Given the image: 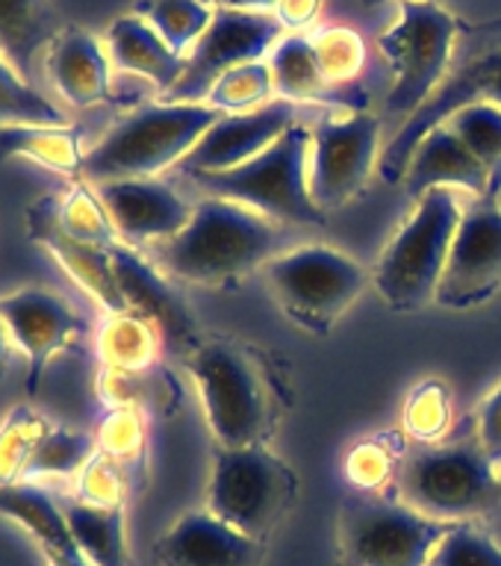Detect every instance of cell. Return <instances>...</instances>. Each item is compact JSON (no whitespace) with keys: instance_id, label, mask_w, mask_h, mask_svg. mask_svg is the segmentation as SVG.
<instances>
[{"instance_id":"16","label":"cell","mask_w":501,"mask_h":566,"mask_svg":"<svg viewBox=\"0 0 501 566\" xmlns=\"http://www.w3.org/2000/svg\"><path fill=\"white\" fill-rule=\"evenodd\" d=\"M292 124H299V106L283 97H274L251 113L221 115L177 168L192 177L246 166L248 159L260 157L274 139H281Z\"/></svg>"},{"instance_id":"30","label":"cell","mask_w":501,"mask_h":566,"mask_svg":"<svg viewBox=\"0 0 501 566\" xmlns=\"http://www.w3.org/2000/svg\"><path fill=\"white\" fill-rule=\"evenodd\" d=\"M0 127H65V115L0 56Z\"/></svg>"},{"instance_id":"31","label":"cell","mask_w":501,"mask_h":566,"mask_svg":"<svg viewBox=\"0 0 501 566\" xmlns=\"http://www.w3.org/2000/svg\"><path fill=\"white\" fill-rule=\"evenodd\" d=\"M274 80L269 62H248L239 69L228 71L225 77L212 86L207 104L216 106L219 113H251L257 106L274 101Z\"/></svg>"},{"instance_id":"22","label":"cell","mask_w":501,"mask_h":566,"mask_svg":"<svg viewBox=\"0 0 501 566\" xmlns=\"http://www.w3.org/2000/svg\"><path fill=\"white\" fill-rule=\"evenodd\" d=\"M109 260H113L115 281L122 290L127 307H139L148 313L157 325H163L168 334L186 336L192 327V318L186 313L184 301L177 298L175 290L150 269L139 254H133L131 248L109 245Z\"/></svg>"},{"instance_id":"20","label":"cell","mask_w":501,"mask_h":566,"mask_svg":"<svg viewBox=\"0 0 501 566\" xmlns=\"http://www.w3.org/2000/svg\"><path fill=\"white\" fill-rule=\"evenodd\" d=\"M109 53L95 35L80 27H62L44 51V69L62 101L77 109L104 104L109 97Z\"/></svg>"},{"instance_id":"3","label":"cell","mask_w":501,"mask_h":566,"mask_svg":"<svg viewBox=\"0 0 501 566\" xmlns=\"http://www.w3.org/2000/svg\"><path fill=\"white\" fill-rule=\"evenodd\" d=\"M460 212L458 189H431L416 201L414 216L384 248L375 269V286L389 307L414 313L437 301Z\"/></svg>"},{"instance_id":"19","label":"cell","mask_w":501,"mask_h":566,"mask_svg":"<svg viewBox=\"0 0 501 566\" xmlns=\"http://www.w3.org/2000/svg\"><path fill=\"white\" fill-rule=\"evenodd\" d=\"M401 186L414 201H419L431 189H458V192H469L472 198L490 195V177H487L484 166L472 157V150L455 136L446 122L431 127L416 142L414 154L407 159Z\"/></svg>"},{"instance_id":"15","label":"cell","mask_w":501,"mask_h":566,"mask_svg":"<svg viewBox=\"0 0 501 566\" xmlns=\"http://www.w3.org/2000/svg\"><path fill=\"white\" fill-rule=\"evenodd\" d=\"M0 322L12 348L24 354L27 389L33 392L51 357L77 343L83 318L69 301L42 286H21L0 295Z\"/></svg>"},{"instance_id":"14","label":"cell","mask_w":501,"mask_h":566,"mask_svg":"<svg viewBox=\"0 0 501 566\" xmlns=\"http://www.w3.org/2000/svg\"><path fill=\"white\" fill-rule=\"evenodd\" d=\"M501 195L463 203L437 301L446 310L481 307L501 290Z\"/></svg>"},{"instance_id":"11","label":"cell","mask_w":501,"mask_h":566,"mask_svg":"<svg viewBox=\"0 0 501 566\" xmlns=\"http://www.w3.org/2000/svg\"><path fill=\"white\" fill-rule=\"evenodd\" d=\"M451 525L405 502L354 493L340 507L343 566H428Z\"/></svg>"},{"instance_id":"2","label":"cell","mask_w":501,"mask_h":566,"mask_svg":"<svg viewBox=\"0 0 501 566\" xmlns=\"http://www.w3.org/2000/svg\"><path fill=\"white\" fill-rule=\"evenodd\" d=\"M221 115L210 104H150L115 122L92 148L83 154L80 175L88 184L157 177L171 166H180L203 133Z\"/></svg>"},{"instance_id":"25","label":"cell","mask_w":501,"mask_h":566,"mask_svg":"<svg viewBox=\"0 0 501 566\" xmlns=\"http://www.w3.org/2000/svg\"><path fill=\"white\" fill-rule=\"evenodd\" d=\"M65 522L80 555L92 566H127V543H124L122 504L80 502L62 504Z\"/></svg>"},{"instance_id":"17","label":"cell","mask_w":501,"mask_h":566,"mask_svg":"<svg viewBox=\"0 0 501 566\" xmlns=\"http://www.w3.org/2000/svg\"><path fill=\"white\" fill-rule=\"evenodd\" d=\"M118 237L127 242H166L177 237L192 219V203L157 177L109 180L95 186Z\"/></svg>"},{"instance_id":"23","label":"cell","mask_w":501,"mask_h":566,"mask_svg":"<svg viewBox=\"0 0 501 566\" xmlns=\"http://www.w3.org/2000/svg\"><path fill=\"white\" fill-rule=\"evenodd\" d=\"M0 513L42 543L48 560H86L71 537L65 513L51 495L30 484L0 481Z\"/></svg>"},{"instance_id":"26","label":"cell","mask_w":501,"mask_h":566,"mask_svg":"<svg viewBox=\"0 0 501 566\" xmlns=\"http://www.w3.org/2000/svg\"><path fill=\"white\" fill-rule=\"evenodd\" d=\"M269 69H272L274 95L290 101V104H295V101H325L327 97L331 83L319 69L310 35H283L281 42L272 48Z\"/></svg>"},{"instance_id":"9","label":"cell","mask_w":501,"mask_h":566,"mask_svg":"<svg viewBox=\"0 0 501 566\" xmlns=\"http://www.w3.org/2000/svg\"><path fill=\"white\" fill-rule=\"evenodd\" d=\"M186 366L221 449L263 446L272 431V401L254 360L237 345L203 343Z\"/></svg>"},{"instance_id":"36","label":"cell","mask_w":501,"mask_h":566,"mask_svg":"<svg viewBox=\"0 0 501 566\" xmlns=\"http://www.w3.org/2000/svg\"><path fill=\"white\" fill-rule=\"evenodd\" d=\"M319 9H322V0H281L274 7V15L286 30H299V27H307L316 21Z\"/></svg>"},{"instance_id":"7","label":"cell","mask_w":501,"mask_h":566,"mask_svg":"<svg viewBox=\"0 0 501 566\" xmlns=\"http://www.w3.org/2000/svg\"><path fill=\"white\" fill-rule=\"evenodd\" d=\"M460 21L437 0H398V18L380 35V53L393 71L387 113L410 122L449 74Z\"/></svg>"},{"instance_id":"33","label":"cell","mask_w":501,"mask_h":566,"mask_svg":"<svg viewBox=\"0 0 501 566\" xmlns=\"http://www.w3.org/2000/svg\"><path fill=\"white\" fill-rule=\"evenodd\" d=\"M428 566H501V546L472 522H455Z\"/></svg>"},{"instance_id":"13","label":"cell","mask_w":501,"mask_h":566,"mask_svg":"<svg viewBox=\"0 0 501 566\" xmlns=\"http://www.w3.org/2000/svg\"><path fill=\"white\" fill-rule=\"evenodd\" d=\"M310 130V198L327 216L352 201L378 168L380 118L372 113H352L345 118L325 115Z\"/></svg>"},{"instance_id":"4","label":"cell","mask_w":501,"mask_h":566,"mask_svg":"<svg viewBox=\"0 0 501 566\" xmlns=\"http://www.w3.org/2000/svg\"><path fill=\"white\" fill-rule=\"evenodd\" d=\"M398 493L414 511L442 522H469L501 499L499 469L472 437L422 446L398 469Z\"/></svg>"},{"instance_id":"34","label":"cell","mask_w":501,"mask_h":566,"mask_svg":"<svg viewBox=\"0 0 501 566\" xmlns=\"http://www.w3.org/2000/svg\"><path fill=\"white\" fill-rule=\"evenodd\" d=\"M92 458V440L77 431H51L39 437L30 451V469L48 472V475H69L83 469Z\"/></svg>"},{"instance_id":"24","label":"cell","mask_w":501,"mask_h":566,"mask_svg":"<svg viewBox=\"0 0 501 566\" xmlns=\"http://www.w3.org/2000/svg\"><path fill=\"white\" fill-rule=\"evenodd\" d=\"M62 30L51 0H0V56L21 74Z\"/></svg>"},{"instance_id":"21","label":"cell","mask_w":501,"mask_h":566,"mask_svg":"<svg viewBox=\"0 0 501 566\" xmlns=\"http://www.w3.org/2000/svg\"><path fill=\"white\" fill-rule=\"evenodd\" d=\"M106 53L115 69L124 74H136L168 95L186 69V56L168 48L159 33L139 15L115 18L106 30Z\"/></svg>"},{"instance_id":"32","label":"cell","mask_w":501,"mask_h":566,"mask_svg":"<svg viewBox=\"0 0 501 566\" xmlns=\"http://www.w3.org/2000/svg\"><path fill=\"white\" fill-rule=\"evenodd\" d=\"M313 42V51H316L319 69L325 74V80L331 86H340V83H348L363 71V62H366V44L352 27H325V30H316L310 35Z\"/></svg>"},{"instance_id":"40","label":"cell","mask_w":501,"mask_h":566,"mask_svg":"<svg viewBox=\"0 0 501 566\" xmlns=\"http://www.w3.org/2000/svg\"><path fill=\"white\" fill-rule=\"evenodd\" d=\"M499 493H501V467H499Z\"/></svg>"},{"instance_id":"18","label":"cell","mask_w":501,"mask_h":566,"mask_svg":"<svg viewBox=\"0 0 501 566\" xmlns=\"http://www.w3.org/2000/svg\"><path fill=\"white\" fill-rule=\"evenodd\" d=\"M159 566H263V543L210 511L184 513L157 539Z\"/></svg>"},{"instance_id":"37","label":"cell","mask_w":501,"mask_h":566,"mask_svg":"<svg viewBox=\"0 0 501 566\" xmlns=\"http://www.w3.org/2000/svg\"><path fill=\"white\" fill-rule=\"evenodd\" d=\"M281 0H237L233 7L237 9H251V12H274Z\"/></svg>"},{"instance_id":"28","label":"cell","mask_w":501,"mask_h":566,"mask_svg":"<svg viewBox=\"0 0 501 566\" xmlns=\"http://www.w3.org/2000/svg\"><path fill=\"white\" fill-rule=\"evenodd\" d=\"M0 157H30L39 166L80 175L83 154L65 127H0Z\"/></svg>"},{"instance_id":"5","label":"cell","mask_w":501,"mask_h":566,"mask_svg":"<svg viewBox=\"0 0 501 566\" xmlns=\"http://www.w3.org/2000/svg\"><path fill=\"white\" fill-rule=\"evenodd\" d=\"M478 101L501 106V18L481 24H460L449 74L431 101L410 122L401 124L393 142L380 150V177L387 184H401L416 142L431 127L446 122L451 113H458L460 106Z\"/></svg>"},{"instance_id":"12","label":"cell","mask_w":501,"mask_h":566,"mask_svg":"<svg viewBox=\"0 0 501 566\" xmlns=\"http://www.w3.org/2000/svg\"><path fill=\"white\" fill-rule=\"evenodd\" d=\"M286 35V27L274 12H251V9L216 7L210 27L186 53V69L166 104H207L212 86L228 71L265 60V53Z\"/></svg>"},{"instance_id":"38","label":"cell","mask_w":501,"mask_h":566,"mask_svg":"<svg viewBox=\"0 0 501 566\" xmlns=\"http://www.w3.org/2000/svg\"><path fill=\"white\" fill-rule=\"evenodd\" d=\"M9 348H12V343H9V336H7V327H3V322H0V380H3V375H7Z\"/></svg>"},{"instance_id":"39","label":"cell","mask_w":501,"mask_h":566,"mask_svg":"<svg viewBox=\"0 0 501 566\" xmlns=\"http://www.w3.org/2000/svg\"><path fill=\"white\" fill-rule=\"evenodd\" d=\"M207 3H212V7H233L237 0H207Z\"/></svg>"},{"instance_id":"27","label":"cell","mask_w":501,"mask_h":566,"mask_svg":"<svg viewBox=\"0 0 501 566\" xmlns=\"http://www.w3.org/2000/svg\"><path fill=\"white\" fill-rule=\"evenodd\" d=\"M133 15L148 21L171 51L186 56L210 27L216 7L207 0H136Z\"/></svg>"},{"instance_id":"8","label":"cell","mask_w":501,"mask_h":566,"mask_svg":"<svg viewBox=\"0 0 501 566\" xmlns=\"http://www.w3.org/2000/svg\"><path fill=\"white\" fill-rule=\"evenodd\" d=\"M299 499V478L265 446L216 449L207 511L248 537L265 543Z\"/></svg>"},{"instance_id":"6","label":"cell","mask_w":501,"mask_h":566,"mask_svg":"<svg viewBox=\"0 0 501 566\" xmlns=\"http://www.w3.org/2000/svg\"><path fill=\"white\" fill-rule=\"evenodd\" d=\"M310 142L313 130L299 122L281 139H274L260 157L248 159L246 166L192 175L189 180L207 189L212 198L246 203L274 221L322 224L325 212L313 203L307 184Z\"/></svg>"},{"instance_id":"10","label":"cell","mask_w":501,"mask_h":566,"mask_svg":"<svg viewBox=\"0 0 501 566\" xmlns=\"http://www.w3.org/2000/svg\"><path fill=\"white\" fill-rule=\"evenodd\" d=\"M278 307L307 334H327L361 298L369 274L357 260L325 245H304L265 263Z\"/></svg>"},{"instance_id":"29","label":"cell","mask_w":501,"mask_h":566,"mask_svg":"<svg viewBox=\"0 0 501 566\" xmlns=\"http://www.w3.org/2000/svg\"><path fill=\"white\" fill-rule=\"evenodd\" d=\"M446 124L484 166L490 177V195H501V106L484 101L460 106L458 113L446 118Z\"/></svg>"},{"instance_id":"1","label":"cell","mask_w":501,"mask_h":566,"mask_svg":"<svg viewBox=\"0 0 501 566\" xmlns=\"http://www.w3.org/2000/svg\"><path fill=\"white\" fill-rule=\"evenodd\" d=\"M274 219L230 198H203L177 237L157 242V260L171 277L221 286L265 265L278 251Z\"/></svg>"},{"instance_id":"35","label":"cell","mask_w":501,"mask_h":566,"mask_svg":"<svg viewBox=\"0 0 501 566\" xmlns=\"http://www.w3.org/2000/svg\"><path fill=\"white\" fill-rule=\"evenodd\" d=\"M476 433L484 446L487 458L493 460L495 469L501 467V387H495L478 410Z\"/></svg>"}]
</instances>
